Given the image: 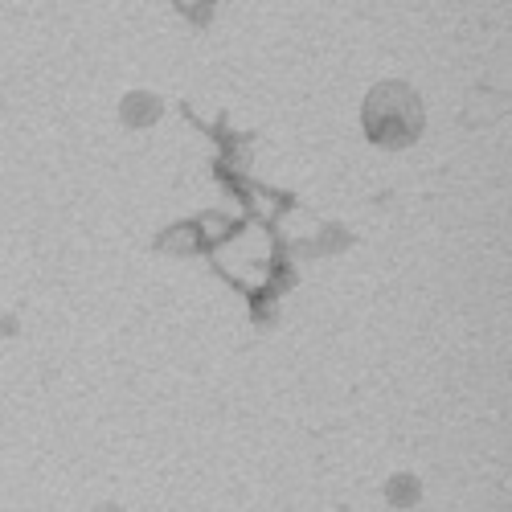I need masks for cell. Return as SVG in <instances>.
<instances>
[{"instance_id":"cell-1","label":"cell","mask_w":512,"mask_h":512,"mask_svg":"<svg viewBox=\"0 0 512 512\" xmlns=\"http://www.w3.org/2000/svg\"><path fill=\"white\" fill-rule=\"evenodd\" d=\"M365 132L381 148H406L422 132V103L406 82H377L365 99Z\"/></svg>"}]
</instances>
